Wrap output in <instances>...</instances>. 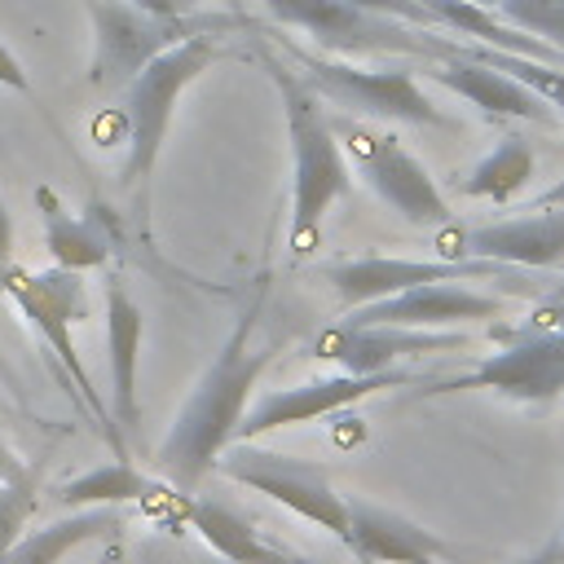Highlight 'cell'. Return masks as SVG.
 I'll return each mask as SVG.
<instances>
[{"instance_id": "d6986e66", "label": "cell", "mask_w": 564, "mask_h": 564, "mask_svg": "<svg viewBox=\"0 0 564 564\" xmlns=\"http://www.w3.org/2000/svg\"><path fill=\"white\" fill-rule=\"evenodd\" d=\"M185 520L207 542V551L229 560V564H313L308 555H300L282 538L264 533L260 524H251L242 511H234L220 498H189Z\"/></svg>"}, {"instance_id": "4dcf8cb0", "label": "cell", "mask_w": 564, "mask_h": 564, "mask_svg": "<svg viewBox=\"0 0 564 564\" xmlns=\"http://www.w3.org/2000/svg\"><path fill=\"white\" fill-rule=\"evenodd\" d=\"M93 564H128V551H123V542L119 538H106V546L97 551V560Z\"/></svg>"}, {"instance_id": "836d02e7", "label": "cell", "mask_w": 564, "mask_h": 564, "mask_svg": "<svg viewBox=\"0 0 564 564\" xmlns=\"http://www.w3.org/2000/svg\"><path fill=\"white\" fill-rule=\"evenodd\" d=\"M542 300H564V278H555V282H551V291H546Z\"/></svg>"}, {"instance_id": "d4e9b609", "label": "cell", "mask_w": 564, "mask_h": 564, "mask_svg": "<svg viewBox=\"0 0 564 564\" xmlns=\"http://www.w3.org/2000/svg\"><path fill=\"white\" fill-rule=\"evenodd\" d=\"M40 480H44L40 463H31V467H22L18 476L4 480V489H0V555L22 538L35 502H40Z\"/></svg>"}, {"instance_id": "4fadbf2b", "label": "cell", "mask_w": 564, "mask_h": 564, "mask_svg": "<svg viewBox=\"0 0 564 564\" xmlns=\"http://www.w3.org/2000/svg\"><path fill=\"white\" fill-rule=\"evenodd\" d=\"M441 256L449 260H498L551 273L564 264V207H529V216L471 225V229H445Z\"/></svg>"}, {"instance_id": "f546056e", "label": "cell", "mask_w": 564, "mask_h": 564, "mask_svg": "<svg viewBox=\"0 0 564 564\" xmlns=\"http://www.w3.org/2000/svg\"><path fill=\"white\" fill-rule=\"evenodd\" d=\"M516 564H564V538L546 542L538 555H529V560H516Z\"/></svg>"}, {"instance_id": "e0dca14e", "label": "cell", "mask_w": 564, "mask_h": 564, "mask_svg": "<svg viewBox=\"0 0 564 564\" xmlns=\"http://www.w3.org/2000/svg\"><path fill=\"white\" fill-rule=\"evenodd\" d=\"M361 564H441L458 555L445 538L414 524L401 511H388L366 498H348V542Z\"/></svg>"}, {"instance_id": "9c48e42d", "label": "cell", "mask_w": 564, "mask_h": 564, "mask_svg": "<svg viewBox=\"0 0 564 564\" xmlns=\"http://www.w3.org/2000/svg\"><path fill=\"white\" fill-rule=\"evenodd\" d=\"M339 141L348 145V163L361 172V181L375 189V198L383 207H392L401 220H410L419 229H445L454 220V207H449L445 189L436 185V176L392 132L348 123L339 132Z\"/></svg>"}, {"instance_id": "8d00e7d4", "label": "cell", "mask_w": 564, "mask_h": 564, "mask_svg": "<svg viewBox=\"0 0 564 564\" xmlns=\"http://www.w3.org/2000/svg\"><path fill=\"white\" fill-rule=\"evenodd\" d=\"M203 564H229V560H220V555H207V560H203Z\"/></svg>"}, {"instance_id": "e575fe53", "label": "cell", "mask_w": 564, "mask_h": 564, "mask_svg": "<svg viewBox=\"0 0 564 564\" xmlns=\"http://www.w3.org/2000/svg\"><path fill=\"white\" fill-rule=\"evenodd\" d=\"M0 383H9V388H13V370H9V361H4V357H0Z\"/></svg>"}, {"instance_id": "74e56055", "label": "cell", "mask_w": 564, "mask_h": 564, "mask_svg": "<svg viewBox=\"0 0 564 564\" xmlns=\"http://www.w3.org/2000/svg\"><path fill=\"white\" fill-rule=\"evenodd\" d=\"M4 410H9V401H0V414H4Z\"/></svg>"}, {"instance_id": "484cf974", "label": "cell", "mask_w": 564, "mask_h": 564, "mask_svg": "<svg viewBox=\"0 0 564 564\" xmlns=\"http://www.w3.org/2000/svg\"><path fill=\"white\" fill-rule=\"evenodd\" d=\"M494 13L507 26H516V31H524V35L564 53V0H502Z\"/></svg>"}, {"instance_id": "2e32d148", "label": "cell", "mask_w": 564, "mask_h": 564, "mask_svg": "<svg viewBox=\"0 0 564 564\" xmlns=\"http://www.w3.org/2000/svg\"><path fill=\"white\" fill-rule=\"evenodd\" d=\"M427 79L449 88L454 97H463L467 106H476L485 119H529V123H555V110L533 93L524 88L516 75L480 62V57H467L454 40V48L436 62H427Z\"/></svg>"}, {"instance_id": "f35d334b", "label": "cell", "mask_w": 564, "mask_h": 564, "mask_svg": "<svg viewBox=\"0 0 564 564\" xmlns=\"http://www.w3.org/2000/svg\"><path fill=\"white\" fill-rule=\"evenodd\" d=\"M560 538H564V529H560Z\"/></svg>"}, {"instance_id": "8992f818", "label": "cell", "mask_w": 564, "mask_h": 564, "mask_svg": "<svg viewBox=\"0 0 564 564\" xmlns=\"http://www.w3.org/2000/svg\"><path fill=\"white\" fill-rule=\"evenodd\" d=\"M295 70L304 84L344 110H361L370 119H397V123H419V128H449V119L432 106V97L419 88L414 70L405 66H357L352 57H330V53H308L286 44Z\"/></svg>"}, {"instance_id": "83f0119b", "label": "cell", "mask_w": 564, "mask_h": 564, "mask_svg": "<svg viewBox=\"0 0 564 564\" xmlns=\"http://www.w3.org/2000/svg\"><path fill=\"white\" fill-rule=\"evenodd\" d=\"M132 4L154 18H189V9H194V0H132Z\"/></svg>"}, {"instance_id": "f1b7e54d", "label": "cell", "mask_w": 564, "mask_h": 564, "mask_svg": "<svg viewBox=\"0 0 564 564\" xmlns=\"http://www.w3.org/2000/svg\"><path fill=\"white\" fill-rule=\"evenodd\" d=\"M9 264H13V216L0 198V269H9Z\"/></svg>"}, {"instance_id": "277c9868", "label": "cell", "mask_w": 564, "mask_h": 564, "mask_svg": "<svg viewBox=\"0 0 564 564\" xmlns=\"http://www.w3.org/2000/svg\"><path fill=\"white\" fill-rule=\"evenodd\" d=\"M220 40L207 31H194L189 40L172 44L167 53H159L128 88H123V141H128V159H123V172L119 181L128 189H145L154 163H159V150L167 141V128H172V115H176V101L181 93L203 79L216 62H220Z\"/></svg>"}, {"instance_id": "6da1fadb", "label": "cell", "mask_w": 564, "mask_h": 564, "mask_svg": "<svg viewBox=\"0 0 564 564\" xmlns=\"http://www.w3.org/2000/svg\"><path fill=\"white\" fill-rule=\"evenodd\" d=\"M264 300H269V273L256 282L247 308L238 313L234 330L225 335V344L216 348V357L207 361L198 383L189 388L185 405L176 410V419L154 454L163 480L181 494H194L203 485V476L220 463V454L234 445L238 423L251 405V392H256L264 366L273 361V348L256 339Z\"/></svg>"}, {"instance_id": "d6a6232c", "label": "cell", "mask_w": 564, "mask_h": 564, "mask_svg": "<svg viewBox=\"0 0 564 564\" xmlns=\"http://www.w3.org/2000/svg\"><path fill=\"white\" fill-rule=\"evenodd\" d=\"M22 467H26V463H22L13 449H0V489H4V480H9V476H18Z\"/></svg>"}, {"instance_id": "d590c367", "label": "cell", "mask_w": 564, "mask_h": 564, "mask_svg": "<svg viewBox=\"0 0 564 564\" xmlns=\"http://www.w3.org/2000/svg\"><path fill=\"white\" fill-rule=\"evenodd\" d=\"M471 4H480V9H498L502 0H471Z\"/></svg>"}, {"instance_id": "4316f807", "label": "cell", "mask_w": 564, "mask_h": 564, "mask_svg": "<svg viewBox=\"0 0 564 564\" xmlns=\"http://www.w3.org/2000/svg\"><path fill=\"white\" fill-rule=\"evenodd\" d=\"M0 84H4V88H18V93H26V88H31V84H26L22 62H18V53H13V48H4V44H0Z\"/></svg>"}, {"instance_id": "8fae6325", "label": "cell", "mask_w": 564, "mask_h": 564, "mask_svg": "<svg viewBox=\"0 0 564 564\" xmlns=\"http://www.w3.org/2000/svg\"><path fill=\"white\" fill-rule=\"evenodd\" d=\"M432 397L449 392H494L520 405H546L564 397V330H529L516 326L507 344L489 357H480L471 370L445 379L441 388H427Z\"/></svg>"}, {"instance_id": "7a4b0ae2", "label": "cell", "mask_w": 564, "mask_h": 564, "mask_svg": "<svg viewBox=\"0 0 564 564\" xmlns=\"http://www.w3.org/2000/svg\"><path fill=\"white\" fill-rule=\"evenodd\" d=\"M264 70L278 88L291 141V256L308 260L322 247L330 207L352 194V163L322 110V97L304 84V75L295 66H282L278 57H264Z\"/></svg>"}, {"instance_id": "52a82bcc", "label": "cell", "mask_w": 564, "mask_h": 564, "mask_svg": "<svg viewBox=\"0 0 564 564\" xmlns=\"http://www.w3.org/2000/svg\"><path fill=\"white\" fill-rule=\"evenodd\" d=\"M234 485H247L273 502H282L286 511H295L300 520L335 533L339 542H348V498L330 485L326 467L282 454V449H264L260 441H234L220 463H216Z\"/></svg>"}, {"instance_id": "ffe728a7", "label": "cell", "mask_w": 564, "mask_h": 564, "mask_svg": "<svg viewBox=\"0 0 564 564\" xmlns=\"http://www.w3.org/2000/svg\"><path fill=\"white\" fill-rule=\"evenodd\" d=\"M119 529H123L119 507H84V511H66L62 520H53V524H44V529L22 533V538L0 555V564H62L75 546L119 538Z\"/></svg>"}, {"instance_id": "cb8c5ba5", "label": "cell", "mask_w": 564, "mask_h": 564, "mask_svg": "<svg viewBox=\"0 0 564 564\" xmlns=\"http://www.w3.org/2000/svg\"><path fill=\"white\" fill-rule=\"evenodd\" d=\"M458 48L467 57H480L507 75H516L524 88H533L555 115H564V70L560 62H538V57H524V53H507V48H494V44H476V40H458Z\"/></svg>"}, {"instance_id": "44dd1931", "label": "cell", "mask_w": 564, "mask_h": 564, "mask_svg": "<svg viewBox=\"0 0 564 564\" xmlns=\"http://www.w3.org/2000/svg\"><path fill=\"white\" fill-rule=\"evenodd\" d=\"M154 494H159V485H154L141 467H132L128 458H110V463H101V467H88V471L62 480L53 498H57L66 511H84V507L145 502V498H154Z\"/></svg>"}, {"instance_id": "30bf717a", "label": "cell", "mask_w": 564, "mask_h": 564, "mask_svg": "<svg viewBox=\"0 0 564 564\" xmlns=\"http://www.w3.org/2000/svg\"><path fill=\"white\" fill-rule=\"evenodd\" d=\"M88 18H93L88 88L97 93L128 88L159 53L189 40L194 31H207L189 18H154L132 0H88Z\"/></svg>"}, {"instance_id": "9a60e30c", "label": "cell", "mask_w": 564, "mask_h": 564, "mask_svg": "<svg viewBox=\"0 0 564 564\" xmlns=\"http://www.w3.org/2000/svg\"><path fill=\"white\" fill-rule=\"evenodd\" d=\"M502 300L489 291H476L467 282H423L410 286L401 295L375 300L366 308H352L344 322L357 326H414V330H445V326H463V322H485L498 317Z\"/></svg>"}, {"instance_id": "7c38bea8", "label": "cell", "mask_w": 564, "mask_h": 564, "mask_svg": "<svg viewBox=\"0 0 564 564\" xmlns=\"http://www.w3.org/2000/svg\"><path fill=\"white\" fill-rule=\"evenodd\" d=\"M410 375L405 370H383V375H326V379H308V383H291V388H273L264 397H256L238 423V436L234 441H260L269 432H282V427H304L313 419H326V414H339L383 388H397L405 383Z\"/></svg>"}, {"instance_id": "3957f363", "label": "cell", "mask_w": 564, "mask_h": 564, "mask_svg": "<svg viewBox=\"0 0 564 564\" xmlns=\"http://www.w3.org/2000/svg\"><path fill=\"white\" fill-rule=\"evenodd\" d=\"M0 291L13 300V308L26 317V326L40 335V344L48 348V366L57 375V383L75 397V405L97 423V432L110 441L115 458H128V445H123V432L115 427L110 419V401L93 388V375L84 366V357L75 352V339L70 330L84 322L88 313V286H84V273L75 269H0Z\"/></svg>"}, {"instance_id": "603a6c76", "label": "cell", "mask_w": 564, "mask_h": 564, "mask_svg": "<svg viewBox=\"0 0 564 564\" xmlns=\"http://www.w3.org/2000/svg\"><path fill=\"white\" fill-rule=\"evenodd\" d=\"M533 167H538V159H533V150H529V141H520V137H502L467 176H463V185H458V194H467V198H485V203H511L529 181H533Z\"/></svg>"}, {"instance_id": "5b68a950", "label": "cell", "mask_w": 564, "mask_h": 564, "mask_svg": "<svg viewBox=\"0 0 564 564\" xmlns=\"http://www.w3.org/2000/svg\"><path fill=\"white\" fill-rule=\"evenodd\" d=\"M282 26L304 31L317 53L361 57V53H405V57H445L458 35H432L423 26H405L397 18L357 9L348 0H260Z\"/></svg>"}, {"instance_id": "1f68e13d", "label": "cell", "mask_w": 564, "mask_h": 564, "mask_svg": "<svg viewBox=\"0 0 564 564\" xmlns=\"http://www.w3.org/2000/svg\"><path fill=\"white\" fill-rule=\"evenodd\" d=\"M529 207H564V176H560L555 185H546V189H542V194H538Z\"/></svg>"}, {"instance_id": "ba28073f", "label": "cell", "mask_w": 564, "mask_h": 564, "mask_svg": "<svg viewBox=\"0 0 564 564\" xmlns=\"http://www.w3.org/2000/svg\"><path fill=\"white\" fill-rule=\"evenodd\" d=\"M533 273V269H520V264H498V260H410V256H348V260H330L322 264V278L330 282L335 300L352 313V308H366L375 300H388V295H401L410 286H423V282H502L507 291H524L520 278Z\"/></svg>"}, {"instance_id": "7402d4cb", "label": "cell", "mask_w": 564, "mask_h": 564, "mask_svg": "<svg viewBox=\"0 0 564 564\" xmlns=\"http://www.w3.org/2000/svg\"><path fill=\"white\" fill-rule=\"evenodd\" d=\"M40 198L48 203V194H40ZM44 242H48V251H53V264L75 269V273L101 269V264L110 260V234H106L93 216H70L57 198H53L48 212H44Z\"/></svg>"}, {"instance_id": "ac0fdd59", "label": "cell", "mask_w": 564, "mask_h": 564, "mask_svg": "<svg viewBox=\"0 0 564 564\" xmlns=\"http://www.w3.org/2000/svg\"><path fill=\"white\" fill-rule=\"evenodd\" d=\"M145 317L123 278H106V366H110V419L123 436L141 427V397H137V366H141Z\"/></svg>"}, {"instance_id": "5bb4252c", "label": "cell", "mask_w": 564, "mask_h": 564, "mask_svg": "<svg viewBox=\"0 0 564 564\" xmlns=\"http://www.w3.org/2000/svg\"><path fill=\"white\" fill-rule=\"evenodd\" d=\"M471 348V335L463 330H414V326H357L335 322L313 339V357L348 370V375H383L397 370L401 357L419 352H463Z\"/></svg>"}]
</instances>
